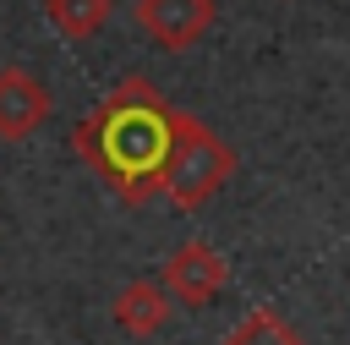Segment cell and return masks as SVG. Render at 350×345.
<instances>
[{
    "label": "cell",
    "mask_w": 350,
    "mask_h": 345,
    "mask_svg": "<svg viewBox=\"0 0 350 345\" xmlns=\"http://www.w3.org/2000/svg\"><path fill=\"white\" fill-rule=\"evenodd\" d=\"M115 323L131 334V340H153L170 318H175V301H170V290L159 285V279H131V285H120V296H115Z\"/></svg>",
    "instance_id": "8992f818"
},
{
    "label": "cell",
    "mask_w": 350,
    "mask_h": 345,
    "mask_svg": "<svg viewBox=\"0 0 350 345\" xmlns=\"http://www.w3.org/2000/svg\"><path fill=\"white\" fill-rule=\"evenodd\" d=\"M44 11L55 22V33H66V38H93L109 22V0H49Z\"/></svg>",
    "instance_id": "52a82bcc"
},
{
    "label": "cell",
    "mask_w": 350,
    "mask_h": 345,
    "mask_svg": "<svg viewBox=\"0 0 350 345\" xmlns=\"http://www.w3.org/2000/svg\"><path fill=\"white\" fill-rule=\"evenodd\" d=\"M224 345H301V334H295L273 307H257V312H246V318L224 334Z\"/></svg>",
    "instance_id": "ba28073f"
},
{
    "label": "cell",
    "mask_w": 350,
    "mask_h": 345,
    "mask_svg": "<svg viewBox=\"0 0 350 345\" xmlns=\"http://www.w3.org/2000/svg\"><path fill=\"white\" fill-rule=\"evenodd\" d=\"M131 16H137V27H142L159 49L180 55V49H191V44L213 27L219 0H137Z\"/></svg>",
    "instance_id": "277c9868"
},
{
    "label": "cell",
    "mask_w": 350,
    "mask_h": 345,
    "mask_svg": "<svg viewBox=\"0 0 350 345\" xmlns=\"http://www.w3.org/2000/svg\"><path fill=\"white\" fill-rule=\"evenodd\" d=\"M159 285L170 290L175 307H208V301L230 285V263H224V252L208 246V241H180V246L170 252Z\"/></svg>",
    "instance_id": "3957f363"
},
{
    "label": "cell",
    "mask_w": 350,
    "mask_h": 345,
    "mask_svg": "<svg viewBox=\"0 0 350 345\" xmlns=\"http://www.w3.org/2000/svg\"><path fill=\"white\" fill-rule=\"evenodd\" d=\"M235 175V148L202 126L197 115H175V142H170V159H164V181H159V197H170L180 214L202 208L224 181Z\"/></svg>",
    "instance_id": "7a4b0ae2"
},
{
    "label": "cell",
    "mask_w": 350,
    "mask_h": 345,
    "mask_svg": "<svg viewBox=\"0 0 350 345\" xmlns=\"http://www.w3.org/2000/svg\"><path fill=\"white\" fill-rule=\"evenodd\" d=\"M175 104L148 82V77H126L115 82L71 131L82 164L120 197V203H148L159 197L164 181V159L175 142Z\"/></svg>",
    "instance_id": "6da1fadb"
},
{
    "label": "cell",
    "mask_w": 350,
    "mask_h": 345,
    "mask_svg": "<svg viewBox=\"0 0 350 345\" xmlns=\"http://www.w3.org/2000/svg\"><path fill=\"white\" fill-rule=\"evenodd\" d=\"M44 120H49V88H44L33 71L5 66V71H0V142H22V137H33Z\"/></svg>",
    "instance_id": "5b68a950"
}]
</instances>
